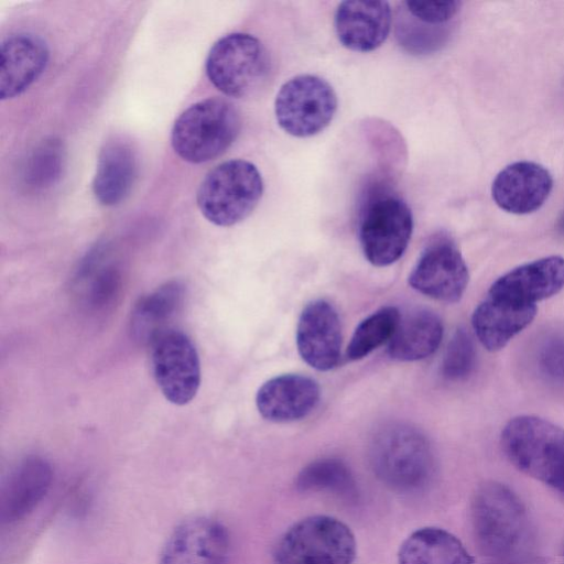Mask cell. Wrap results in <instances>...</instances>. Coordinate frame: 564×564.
Wrapping results in <instances>:
<instances>
[{"instance_id": "obj_28", "label": "cell", "mask_w": 564, "mask_h": 564, "mask_svg": "<svg viewBox=\"0 0 564 564\" xmlns=\"http://www.w3.org/2000/svg\"><path fill=\"white\" fill-rule=\"evenodd\" d=\"M476 350L470 335L463 328L451 338L442 360V376L449 381L467 378L474 370Z\"/></svg>"}, {"instance_id": "obj_24", "label": "cell", "mask_w": 564, "mask_h": 564, "mask_svg": "<svg viewBox=\"0 0 564 564\" xmlns=\"http://www.w3.org/2000/svg\"><path fill=\"white\" fill-rule=\"evenodd\" d=\"M183 296V285L172 281L142 297L131 319V328L137 338L151 343L155 335L167 328L165 323L180 308Z\"/></svg>"}, {"instance_id": "obj_22", "label": "cell", "mask_w": 564, "mask_h": 564, "mask_svg": "<svg viewBox=\"0 0 564 564\" xmlns=\"http://www.w3.org/2000/svg\"><path fill=\"white\" fill-rule=\"evenodd\" d=\"M443 338L441 318L429 310H414L400 316L388 343V355L399 361H415L431 356Z\"/></svg>"}, {"instance_id": "obj_30", "label": "cell", "mask_w": 564, "mask_h": 564, "mask_svg": "<svg viewBox=\"0 0 564 564\" xmlns=\"http://www.w3.org/2000/svg\"><path fill=\"white\" fill-rule=\"evenodd\" d=\"M536 362L546 379L564 383V336L546 338L538 349Z\"/></svg>"}, {"instance_id": "obj_1", "label": "cell", "mask_w": 564, "mask_h": 564, "mask_svg": "<svg viewBox=\"0 0 564 564\" xmlns=\"http://www.w3.org/2000/svg\"><path fill=\"white\" fill-rule=\"evenodd\" d=\"M471 524L478 549L492 564H528L532 555L529 517L506 485H480L471 500Z\"/></svg>"}, {"instance_id": "obj_14", "label": "cell", "mask_w": 564, "mask_h": 564, "mask_svg": "<svg viewBox=\"0 0 564 564\" xmlns=\"http://www.w3.org/2000/svg\"><path fill=\"white\" fill-rule=\"evenodd\" d=\"M553 188V177L543 165L518 161L505 166L495 177L491 196L507 213L525 215L538 210Z\"/></svg>"}, {"instance_id": "obj_8", "label": "cell", "mask_w": 564, "mask_h": 564, "mask_svg": "<svg viewBox=\"0 0 564 564\" xmlns=\"http://www.w3.org/2000/svg\"><path fill=\"white\" fill-rule=\"evenodd\" d=\"M413 231L409 205L392 193L369 197L361 210L358 237L365 258L376 267H387L404 253Z\"/></svg>"}, {"instance_id": "obj_2", "label": "cell", "mask_w": 564, "mask_h": 564, "mask_svg": "<svg viewBox=\"0 0 564 564\" xmlns=\"http://www.w3.org/2000/svg\"><path fill=\"white\" fill-rule=\"evenodd\" d=\"M369 459L376 477L399 494H414L433 479L435 460L431 444L416 427L390 422L372 435Z\"/></svg>"}, {"instance_id": "obj_19", "label": "cell", "mask_w": 564, "mask_h": 564, "mask_svg": "<svg viewBox=\"0 0 564 564\" xmlns=\"http://www.w3.org/2000/svg\"><path fill=\"white\" fill-rule=\"evenodd\" d=\"M536 313V305L517 303L487 294L471 315V326L476 337L487 350L498 351L527 328Z\"/></svg>"}, {"instance_id": "obj_16", "label": "cell", "mask_w": 564, "mask_h": 564, "mask_svg": "<svg viewBox=\"0 0 564 564\" xmlns=\"http://www.w3.org/2000/svg\"><path fill=\"white\" fill-rule=\"evenodd\" d=\"M392 12L387 1H343L338 4L334 25L338 41L346 48L368 53L387 40Z\"/></svg>"}, {"instance_id": "obj_23", "label": "cell", "mask_w": 564, "mask_h": 564, "mask_svg": "<svg viewBox=\"0 0 564 564\" xmlns=\"http://www.w3.org/2000/svg\"><path fill=\"white\" fill-rule=\"evenodd\" d=\"M399 564H474L460 540L437 527L413 531L400 545Z\"/></svg>"}, {"instance_id": "obj_10", "label": "cell", "mask_w": 564, "mask_h": 564, "mask_svg": "<svg viewBox=\"0 0 564 564\" xmlns=\"http://www.w3.org/2000/svg\"><path fill=\"white\" fill-rule=\"evenodd\" d=\"M153 378L164 398L185 405L200 384V364L192 339L182 330L165 328L150 343Z\"/></svg>"}, {"instance_id": "obj_12", "label": "cell", "mask_w": 564, "mask_h": 564, "mask_svg": "<svg viewBox=\"0 0 564 564\" xmlns=\"http://www.w3.org/2000/svg\"><path fill=\"white\" fill-rule=\"evenodd\" d=\"M229 550V533L221 522L209 517H192L171 532L159 564H226Z\"/></svg>"}, {"instance_id": "obj_11", "label": "cell", "mask_w": 564, "mask_h": 564, "mask_svg": "<svg viewBox=\"0 0 564 564\" xmlns=\"http://www.w3.org/2000/svg\"><path fill=\"white\" fill-rule=\"evenodd\" d=\"M468 281V268L460 251L445 237L427 245L409 275L414 290L446 303L458 302Z\"/></svg>"}, {"instance_id": "obj_21", "label": "cell", "mask_w": 564, "mask_h": 564, "mask_svg": "<svg viewBox=\"0 0 564 564\" xmlns=\"http://www.w3.org/2000/svg\"><path fill=\"white\" fill-rule=\"evenodd\" d=\"M52 481L50 464L36 456L22 460L10 474L1 494V519L15 522L29 514L44 498Z\"/></svg>"}, {"instance_id": "obj_9", "label": "cell", "mask_w": 564, "mask_h": 564, "mask_svg": "<svg viewBox=\"0 0 564 564\" xmlns=\"http://www.w3.org/2000/svg\"><path fill=\"white\" fill-rule=\"evenodd\" d=\"M333 86L316 75H297L285 82L274 100L275 119L280 128L296 138L322 132L337 110Z\"/></svg>"}, {"instance_id": "obj_26", "label": "cell", "mask_w": 564, "mask_h": 564, "mask_svg": "<svg viewBox=\"0 0 564 564\" xmlns=\"http://www.w3.org/2000/svg\"><path fill=\"white\" fill-rule=\"evenodd\" d=\"M400 312L394 306H384L365 318L355 329L347 347V357L359 360L375 349L389 343L400 319Z\"/></svg>"}, {"instance_id": "obj_3", "label": "cell", "mask_w": 564, "mask_h": 564, "mask_svg": "<svg viewBox=\"0 0 564 564\" xmlns=\"http://www.w3.org/2000/svg\"><path fill=\"white\" fill-rule=\"evenodd\" d=\"M502 451L520 471L564 496V429L522 414L512 417L500 435Z\"/></svg>"}, {"instance_id": "obj_25", "label": "cell", "mask_w": 564, "mask_h": 564, "mask_svg": "<svg viewBox=\"0 0 564 564\" xmlns=\"http://www.w3.org/2000/svg\"><path fill=\"white\" fill-rule=\"evenodd\" d=\"M295 487L302 492H327L349 500L358 495L350 468L334 457L319 458L306 465L299 473Z\"/></svg>"}, {"instance_id": "obj_15", "label": "cell", "mask_w": 564, "mask_h": 564, "mask_svg": "<svg viewBox=\"0 0 564 564\" xmlns=\"http://www.w3.org/2000/svg\"><path fill=\"white\" fill-rule=\"evenodd\" d=\"M564 289V258L543 257L518 265L499 276L488 294L522 304L536 305Z\"/></svg>"}, {"instance_id": "obj_32", "label": "cell", "mask_w": 564, "mask_h": 564, "mask_svg": "<svg viewBox=\"0 0 564 564\" xmlns=\"http://www.w3.org/2000/svg\"><path fill=\"white\" fill-rule=\"evenodd\" d=\"M563 558H564V552H563Z\"/></svg>"}, {"instance_id": "obj_29", "label": "cell", "mask_w": 564, "mask_h": 564, "mask_svg": "<svg viewBox=\"0 0 564 564\" xmlns=\"http://www.w3.org/2000/svg\"><path fill=\"white\" fill-rule=\"evenodd\" d=\"M462 2L449 1H404L402 10L430 26L444 28L460 10Z\"/></svg>"}, {"instance_id": "obj_7", "label": "cell", "mask_w": 564, "mask_h": 564, "mask_svg": "<svg viewBox=\"0 0 564 564\" xmlns=\"http://www.w3.org/2000/svg\"><path fill=\"white\" fill-rule=\"evenodd\" d=\"M206 75L224 95L242 98L269 77L271 61L262 42L248 33H230L214 43L206 58Z\"/></svg>"}, {"instance_id": "obj_18", "label": "cell", "mask_w": 564, "mask_h": 564, "mask_svg": "<svg viewBox=\"0 0 564 564\" xmlns=\"http://www.w3.org/2000/svg\"><path fill=\"white\" fill-rule=\"evenodd\" d=\"M0 98L24 93L44 72L50 57L45 41L31 33H18L1 44Z\"/></svg>"}, {"instance_id": "obj_31", "label": "cell", "mask_w": 564, "mask_h": 564, "mask_svg": "<svg viewBox=\"0 0 564 564\" xmlns=\"http://www.w3.org/2000/svg\"><path fill=\"white\" fill-rule=\"evenodd\" d=\"M119 276L116 271H104L93 286L91 297L96 305H104L117 293Z\"/></svg>"}, {"instance_id": "obj_13", "label": "cell", "mask_w": 564, "mask_h": 564, "mask_svg": "<svg viewBox=\"0 0 564 564\" xmlns=\"http://www.w3.org/2000/svg\"><path fill=\"white\" fill-rule=\"evenodd\" d=\"M296 347L302 359L312 368L328 371L340 358V321L333 305L324 300L308 303L296 327Z\"/></svg>"}, {"instance_id": "obj_27", "label": "cell", "mask_w": 564, "mask_h": 564, "mask_svg": "<svg viewBox=\"0 0 564 564\" xmlns=\"http://www.w3.org/2000/svg\"><path fill=\"white\" fill-rule=\"evenodd\" d=\"M65 150L59 140L50 139L40 143L26 160L23 178L33 189H43L55 184L63 172Z\"/></svg>"}, {"instance_id": "obj_17", "label": "cell", "mask_w": 564, "mask_h": 564, "mask_svg": "<svg viewBox=\"0 0 564 564\" xmlns=\"http://www.w3.org/2000/svg\"><path fill=\"white\" fill-rule=\"evenodd\" d=\"M319 401L317 382L306 376L286 373L265 381L258 390L256 404L269 421L285 423L307 416Z\"/></svg>"}, {"instance_id": "obj_20", "label": "cell", "mask_w": 564, "mask_h": 564, "mask_svg": "<svg viewBox=\"0 0 564 564\" xmlns=\"http://www.w3.org/2000/svg\"><path fill=\"white\" fill-rule=\"evenodd\" d=\"M137 175L138 161L131 144L112 139L99 152L93 193L104 206L118 205L130 194Z\"/></svg>"}, {"instance_id": "obj_5", "label": "cell", "mask_w": 564, "mask_h": 564, "mask_svg": "<svg viewBox=\"0 0 564 564\" xmlns=\"http://www.w3.org/2000/svg\"><path fill=\"white\" fill-rule=\"evenodd\" d=\"M263 194V180L257 166L246 160L225 161L202 181L196 202L202 215L220 227L246 219Z\"/></svg>"}, {"instance_id": "obj_6", "label": "cell", "mask_w": 564, "mask_h": 564, "mask_svg": "<svg viewBox=\"0 0 564 564\" xmlns=\"http://www.w3.org/2000/svg\"><path fill=\"white\" fill-rule=\"evenodd\" d=\"M357 543L337 518L316 514L293 523L279 539L273 564H352Z\"/></svg>"}, {"instance_id": "obj_4", "label": "cell", "mask_w": 564, "mask_h": 564, "mask_svg": "<svg viewBox=\"0 0 564 564\" xmlns=\"http://www.w3.org/2000/svg\"><path fill=\"white\" fill-rule=\"evenodd\" d=\"M241 129L239 111L229 100L206 98L191 105L175 120L171 143L186 162L204 163L231 147Z\"/></svg>"}]
</instances>
